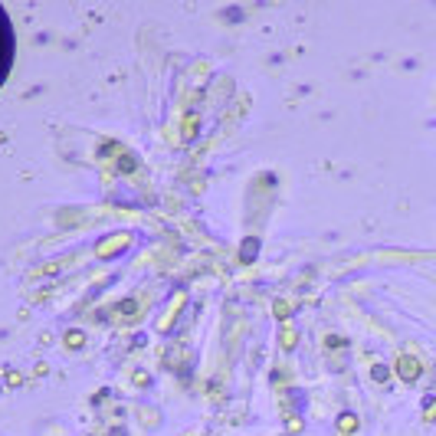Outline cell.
<instances>
[{
  "instance_id": "6da1fadb",
  "label": "cell",
  "mask_w": 436,
  "mask_h": 436,
  "mask_svg": "<svg viewBox=\"0 0 436 436\" xmlns=\"http://www.w3.org/2000/svg\"><path fill=\"white\" fill-rule=\"evenodd\" d=\"M0 23H3V16H0ZM3 69H7V33L0 36V79H3Z\"/></svg>"
}]
</instances>
